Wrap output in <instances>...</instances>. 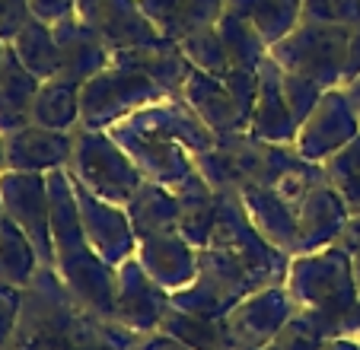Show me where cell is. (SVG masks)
Listing matches in <instances>:
<instances>
[{
  "label": "cell",
  "instance_id": "cell-1",
  "mask_svg": "<svg viewBox=\"0 0 360 350\" xmlns=\"http://www.w3.org/2000/svg\"><path fill=\"white\" fill-rule=\"evenodd\" d=\"M105 131L134 160L147 182L166 188L185 182L195 172V156L217 143V134L191 112L182 96H166L153 105L137 108Z\"/></svg>",
  "mask_w": 360,
  "mask_h": 350
},
{
  "label": "cell",
  "instance_id": "cell-2",
  "mask_svg": "<svg viewBox=\"0 0 360 350\" xmlns=\"http://www.w3.org/2000/svg\"><path fill=\"white\" fill-rule=\"evenodd\" d=\"M48 201H51V242L55 271L70 290L77 306L99 318H115L118 268L105 264L89 245L74 197V179L68 169L48 172Z\"/></svg>",
  "mask_w": 360,
  "mask_h": 350
},
{
  "label": "cell",
  "instance_id": "cell-3",
  "mask_svg": "<svg viewBox=\"0 0 360 350\" xmlns=\"http://www.w3.org/2000/svg\"><path fill=\"white\" fill-rule=\"evenodd\" d=\"M297 312H303L326 337H335L345 316L360 299L354 280V258L341 245L293 255L284 280Z\"/></svg>",
  "mask_w": 360,
  "mask_h": 350
},
{
  "label": "cell",
  "instance_id": "cell-4",
  "mask_svg": "<svg viewBox=\"0 0 360 350\" xmlns=\"http://www.w3.org/2000/svg\"><path fill=\"white\" fill-rule=\"evenodd\" d=\"M303 156L297 147L287 143H268L252 137L249 131L217 134V143L195 156V169L214 191L220 188H268L278 185Z\"/></svg>",
  "mask_w": 360,
  "mask_h": 350
},
{
  "label": "cell",
  "instance_id": "cell-5",
  "mask_svg": "<svg viewBox=\"0 0 360 350\" xmlns=\"http://www.w3.org/2000/svg\"><path fill=\"white\" fill-rule=\"evenodd\" d=\"M68 172L74 175L80 185H86L93 195H99L109 204H124L137 195L147 179L141 175V169L134 166L128 153L118 147V141L109 131L96 128H74V150H70Z\"/></svg>",
  "mask_w": 360,
  "mask_h": 350
},
{
  "label": "cell",
  "instance_id": "cell-6",
  "mask_svg": "<svg viewBox=\"0 0 360 350\" xmlns=\"http://www.w3.org/2000/svg\"><path fill=\"white\" fill-rule=\"evenodd\" d=\"M347 41H351L347 26H322V22L300 20L284 39L268 48V54L287 74L303 77L319 89H335L345 83Z\"/></svg>",
  "mask_w": 360,
  "mask_h": 350
},
{
  "label": "cell",
  "instance_id": "cell-7",
  "mask_svg": "<svg viewBox=\"0 0 360 350\" xmlns=\"http://www.w3.org/2000/svg\"><path fill=\"white\" fill-rule=\"evenodd\" d=\"M255 290H262L259 277L236 255L207 245V249H198V277L188 287L172 293V306L201 318H224Z\"/></svg>",
  "mask_w": 360,
  "mask_h": 350
},
{
  "label": "cell",
  "instance_id": "cell-8",
  "mask_svg": "<svg viewBox=\"0 0 360 350\" xmlns=\"http://www.w3.org/2000/svg\"><path fill=\"white\" fill-rule=\"evenodd\" d=\"M255 96H259V74L239 67H233L226 77H211L195 67L182 86V99L214 134L249 131Z\"/></svg>",
  "mask_w": 360,
  "mask_h": 350
},
{
  "label": "cell",
  "instance_id": "cell-9",
  "mask_svg": "<svg viewBox=\"0 0 360 350\" xmlns=\"http://www.w3.org/2000/svg\"><path fill=\"white\" fill-rule=\"evenodd\" d=\"M211 245L236 255L252 274L259 277L262 287H278V283L287 280L290 255L274 249L259 229H255V223L245 214L243 195H239L236 188L217 191V223H214Z\"/></svg>",
  "mask_w": 360,
  "mask_h": 350
},
{
  "label": "cell",
  "instance_id": "cell-10",
  "mask_svg": "<svg viewBox=\"0 0 360 350\" xmlns=\"http://www.w3.org/2000/svg\"><path fill=\"white\" fill-rule=\"evenodd\" d=\"M160 99H166V93L150 77L112 61L109 67H102L96 77L80 83V124L105 131L122 122L124 115L153 105Z\"/></svg>",
  "mask_w": 360,
  "mask_h": 350
},
{
  "label": "cell",
  "instance_id": "cell-11",
  "mask_svg": "<svg viewBox=\"0 0 360 350\" xmlns=\"http://www.w3.org/2000/svg\"><path fill=\"white\" fill-rule=\"evenodd\" d=\"M0 207L29 236L41 258V268H55L51 242V201H48V175L39 172H0Z\"/></svg>",
  "mask_w": 360,
  "mask_h": 350
},
{
  "label": "cell",
  "instance_id": "cell-12",
  "mask_svg": "<svg viewBox=\"0 0 360 350\" xmlns=\"http://www.w3.org/2000/svg\"><path fill=\"white\" fill-rule=\"evenodd\" d=\"M360 134V118L354 112L351 99L345 96V89L335 86L326 89L319 99V105L313 108V115L300 124V134L293 141L297 153L309 162H322L332 153H338L345 143H351Z\"/></svg>",
  "mask_w": 360,
  "mask_h": 350
},
{
  "label": "cell",
  "instance_id": "cell-13",
  "mask_svg": "<svg viewBox=\"0 0 360 350\" xmlns=\"http://www.w3.org/2000/svg\"><path fill=\"white\" fill-rule=\"evenodd\" d=\"M74 179V175H70ZM74 197H77V210H80V223L86 233L89 245L99 252V258L112 268L124 264L128 258H134L137 252V233L128 220V210L118 204L102 201L99 195L80 185L74 179Z\"/></svg>",
  "mask_w": 360,
  "mask_h": 350
},
{
  "label": "cell",
  "instance_id": "cell-14",
  "mask_svg": "<svg viewBox=\"0 0 360 350\" xmlns=\"http://www.w3.org/2000/svg\"><path fill=\"white\" fill-rule=\"evenodd\" d=\"M293 312H297V306H293L284 283H278V287H262L226 312L224 328L236 350L239 347H265V344L290 322Z\"/></svg>",
  "mask_w": 360,
  "mask_h": 350
},
{
  "label": "cell",
  "instance_id": "cell-15",
  "mask_svg": "<svg viewBox=\"0 0 360 350\" xmlns=\"http://www.w3.org/2000/svg\"><path fill=\"white\" fill-rule=\"evenodd\" d=\"M74 13L112 48V54L166 39L143 16L137 0H74Z\"/></svg>",
  "mask_w": 360,
  "mask_h": 350
},
{
  "label": "cell",
  "instance_id": "cell-16",
  "mask_svg": "<svg viewBox=\"0 0 360 350\" xmlns=\"http://www.w3.org/2000/svg\"><path fill=\"white\" fill-rule=\"evenodd\" d=\"M172 309V293L163 290L147 271L141 268L137 258H128L118 264V303H115V318L131 328L134 335H150L160 331L163 318Z\"/></svg>",
  "mask_w": 360,
  "mask_h": 350
},
{
  "label": "cell",
  "instance_id": "cell-17",
  "mask_svg": "<svg viewBox=\"0 0 360 350\" xmlns=\"http://www.w3.org/2000/svg\"><path fill=\"white\" fill-rule=\"evenodd\" d=\"M4 137V160L13 172L48 175L55 169H68L74 150V131H51L41 124H26Z\"/></svg>",
  "mask_w": 360,
  "mask_h": 350
},
{
  "label": "cell",
  "instance_id": "cell-18",
  "mask_svg": "<svg viewBox=\"0 0 360 350\" xmlns=\"http://www.w3.org/2000/svg\"><path fill=\"white\" fill-rule=\"evenodd\" d=\"M51 32L58 41V77L70 83H86L102 67L112 64V48L86 26L77 13L51 22Z\"/></svg>",
  "mask_w": 360,
  "mask_h": 350
},
{
  "label": "cell",
  "instance_id": "cell-19",
  "mask_svg": "<svg viewBox=\"0 0 360 350\" xmlns=\"http://www.w3.org/2000/svg\"><path fill=\"white\" fill-rule=\"evenodd\" d=\"M134 258L141 261V268L147 271L163 290H169V293L188 287V283L198 277V249L179 233V229L137 239Z\"/></svg>",
  "mask_w": 360,
  "mask_h": 350
},
{
  "label": "cell",
  "instance_id": "cell-20",
  "mask_svg": "<svg viewBox=\"0 0 360 350\" xmlns=\"http://www.w3.org/2000/svg\"><path fill=\"white\" fill-rule=\"evenodd\" d=\"M255 74H259V96H255V108H252L249 134L268 143H287V147H293V141L300 134V124L293 118L290 105H287V96H284V83H281L284 70L268 54Z\"/></svg>",
  "mask_w": 360,
  "mask_h": 350
},
{
  "label": "cell",
  "instance_id": "cell-21",
  "mask_svg": "<svg viewBox=\"0 0 360 350\" xmlns=\"http://www.w3.org/2000/svg\"><path fill=\"white\" fill-rule=\"evenodd\" d=\"M243 204L249 220L255 223L262 236L274 245V249L287 252V255H300V223L293 204L281 195L278 188H243Z\"/></svg>",
  "mask_w": 360,
  "mask_h": 350
},
{
  "label": "cell",
  "instance_id": "cell-22",
  "mask_svg": "<svg viewBox=\"0 0 360 350\" xmlns=\"http://www.w3.org/2000/svg\"><path fill=\"white\" fill-rule=\"evenodd\" d=\"M112 61L141 70V74L150 77L166 96H182L185 80H188V74L195 70V64L185 58L179 41H172V39H160V41H153V45H141V48H124V51L112 54Z\"/></svg>",
  "mask_w": 360,
  "mask_h": 350
},
{
  "label": "cell",
  "instance_id": "cell-23",
  "mask_svg": "<svg viewBox=\"0 0 360 350\" xmlns=\"http://www.w3.org/2000/svg\"><path fill=\"white\" fill-rule=\"evenodd\" d=\"M137 4L166 39L179 41L198 29L214 26L224 13L226 0H137Z\"/></svg>",
  "mask_w": 360,
  "mask_h": 350
},
{
  "label": "cell",
  "instance_id": "cell-24",
  "mask_svg": "<svg viewBox=\"0 0 360 350\" xmlns=\"http://www.w3.org/2000/svg\"><path fill=\"white\" fill-rule=\"evenodd\" d=\"M172 191L179 201V233L195 249H207L214 236V223H217V191L204 182L198 169Z\"/></svg>",
  "mask_w": 360,
  "mask_h": 350
},
{
  "label": "cell",
  "instance_id": "cell-25",
  "mask_svg": "<svg viewBox=\"0 0 360 350\" xmlns=\"http://www.w3.org/2000/svg\"><path fill=\"white\" fill-rule=\"evenodd\" d=\"M39 86L41 80L22 67L20 58L10 48L7 61L0 67V134H10L16 128L32 124V105L35 96H39Z\"/></svg>",
  "mask_w": 360,
  "mask_h": 350
},
{
  "label": "cell",
  "instance_id": "cell-26",
  "mask_svg": "<svg viewBox=\"0 0 360 350\" xmlns=\"http://www.w3.org/2000/svg\"><path fill=\"white\" fill-rule=\"evenodd\" d=\"M124 210H128V220L134 226L137 239L179 229V201L176 191L166 188V185L143 182L137 188V195L124 204Z\"/></svg>",
  "mask_w": 360,
  "mask_h": 350
},
{
  "label": "cell",
  "instance_id": "cell-27",
  "mask_svg": "<svg viewBox=\"0 0 360 350\" xmlns=\"http://www.w3.org/2000/svg\"><path fill=\"white\" fill-rule=\"evenodd\" d=\"M32 124L51 131H74L80 128V86L61 77L41 80L39 96L32 105Z\"/></svg>",
  "mask_w": 360,
  "mask_h": 350
},
{
  "label": "cell",
  "instance_id": "cell-28",
  "mask_svg": "<svg viewBox=\"0 0 360 350\" xmlns=\"http://www.w3.org/2000/svg\"><path fill=\"white\" fill-rule=\"evenodd\" d=\"M41 258L29 236L10 220L7 214L0 216V280L13 283V287L26 290L32 277L39 274Z\"/></svg>",
  "mask_w": 360,
  "mask_h": 350
},
{
  "label": "cell",
  "instance_id": "cell-29",
  "mask_svg": "<svg viewBox=\"0 0 360 350\" xmlns=\"http://www.w3.org/2000/svg\"><path fill=\"white\" fill-rule=\"evenodd\" d=\"M224 10L252 22L262 39L268 41V48L300 22V0H226Z\"/></svg>",
  "mask_w": 360,
  "mask_h": 350
},
{
  "label": "cell",
  "instance_id": "cell-30",
  "mask_svg": "<svg viewBox=\"0 0 360 350\" xmlns=\"http://www.w3.org/2000/svg\"><path fill=\"white\" fill-rule=\"evenodd\" d=\"M10 48H13V54L20 58L22 67H26L29 74H35L39 80L58 77V41H55V32H51V22L32 16V20L10 39Z\"/></svg>",
  "mask_w": 360,
  "mask_h": 350
},
{
  "label": "cell",
  "instance_id": "cell-31",
  "mask_svg": "<svg viewBox=\"0 0 360 350\" xmlns=\"http://www.w3.org/2000/svg\"><path fill=\"white\" fill-rule=\"evenodd\" d=\"M160 331L172 335L176 341H182L191 350H236L224 328V318H201V316H191V312L179 309V306L169 309V316L163 318Z\"/></svg>",
  "mask_w": 360,
  "mask_h": 350
},
{
  "label": "cell",
  "instance_id": "cell-32",
  "mask_svg": "<svg viewBox=\"0 0 360 350\" xmlns=\"http://www.w3.org/2000/svg\"><path fill=\"white\" fill-rule=\"evenodd\" d=\"M214 29H217L220 39H224V48H226V54H230L233 67H239V70L262 67V61L268 58V41L262 39L259 29L252 26V22H245L243 16L230 13V10H224L220 20L214 22Z\"/></svg>",
  "mask_w": 360,
  "mask_h": 350
},
{
  "label": "cell",
  "instance_id": "cell-33",
  "mask_svg": "<svg viewBox=\"0 0 360 350\" xmlns=\"http://www.w3.org/2000/svg\"><path fill=\"white\" fill-rule=\"evenodd\" d=\"M322 172L332 182V188L341 195L351 214H360V134L351 143L322 160Z\"/></svg>",
  "mask_w": 360,
  "mask_h": 350
},
{
  "label": "cell",
  "instance_id": "cell-34",
  "mask_svg": "<svg viewBox=\"0 0 360 350\" xmlns=\"http://www.w3.org/2000/svg\"><path fill=\"white\" fill-rule=\"evenodd\" d=\"M179 48H182L185 58H188L198 70H204V74L226 77L233 70V61H230V54H226V48H224V39H220V32L214 26L198 29V32L179 39Z\"/></svg>",
  "mask_w": 360,
  "mask_h": 350
},
{
  "label": "cell",
  "instance_id": "cell-35",
  "mask_svg": "<svg viewBox=\"0 0 360 350\" xmlns=\"http://www.w3.org/2000/svg\"><path fill=\"white\" fill-rule=\"evenodd\" d=\"M300 20L354 29L360 22V0H300Z\"/></svg>",
  "mask_w": 360,
  "mask_h": 350
},
{
  "label": "cell",
  "instance_id": "cell-36",
  "mask_svg": "<svg viewBox=\"0 0 360 350\" xmlns=\"http://www.w3.org/2000/svg\"><path fill=\"white\" fill-rule=\"evenodd\" d=\"M326 335L316 328L303 312H293V318L265 344L262 350H322Z\"/></svg>",
  "mask_w": 360,
  "mask_h": 350
},
{
  "label": "cell",
  "instance_id": "cell-37",
  "mask_svg": "<svg viewBox=\"0 0 360 350\" xmlns=\"http://www.w3.org/2000/svg\"><path fill=\"white\" fill-rule=\"evenodd\" d=\"M281 83H284V96H287V105H290L293 118H297V124H303L306 118L313 115V108L319 105L326 89H319L316 83L303 80V77H297V74H287V70H284V77H281Z\"/></svg>",
  "mask_w": 360,
  "mask_h": 350
},
{
  "label": "cell",
  "instance_id": "cell-38",
  "mask_svg": "<svg viewBox=\"0 0 360 350\" xmlns=\"http://www.w3.org/2000/svg\"><path fill=\"white\" fill-rule=\"evenodd\" d=\"M20 312H22V290L13 283L0 280V350L10 344L16 325H20Z\"/></svg>",
  "mask_w": 360,
  "mask_h": 350
},
{
  "label": "cell",
  "instance_id": "cell-39",
  "mask_svg": "<svg viewBox=\"0 0 360 350\" xmlns=\"http://www.w3.org/2000/svg\"><path fill=\"white\" fill-rule=\"evenodd\" d=\"M32 20L29 0H0V39L10 41L26 22Z\"/></svg>",
  "mask_w": 360,
  "mask_h": 350
},
{
  "label": "cell",
  "instance_id": "cell-40",
  "mask_svg": "<svg viewBox=\"0 0 360 350\" xmlns=\"http://www.w3.org/2000/svg\"><path fill=\"white\" fill-rule=\"evenodd\" d=\"M29 10L45 22H58L74 13V0H29Z\"/></svg>",
  "mask_w": 360,
  "mask_h": 350
},
{
  "label": "cell",
  "instance_id": "cell-41",
  "mask_svg": "<svg viewBox=\"0 0 360 350\" xmlns=\"http://www.w3.org/2000/svg\"><path fill=\"white\" fill-rule=\"evenodd\" d=\"M131 350H191V347H185L182 341H176L166 331H150V335H137Z\"/></svg>",
  "mask_w": 360,
  "mask_h": 350
},
{
  "label": "cell",
  "instance_id": "cell-42",
  "mask_svg": "<svg viewBox=\"0 0 360 350\" xmlns=\"http://www.w3.org/2000/svg\"><path fill=\"white\" fill-rule=\"evenodd\" d=\"M335 245H341L347 255H357L360 252V214L347 216V223H345V229H341V236Z\"/></svg>",
  "mask_w": 360,
  "mask_h": 350
},
{
  "label": "cell",
  "instance_id": "cell-43",
  "mask_svg": "<svg viewBox=\"0 0 360 350\" xmlns=\"http://www.w3.org/2000/svg\"><path fill=\"white\" fill-rule=\"evenodd\" d=\"M360 77V22L351 29V41H347V64H345V83Z\"/></svg>",
  "mask_w": 360,
  "mask_h": 350
},
{
  "label": "cell",
  "instance_id": "cell-44",
  "mask_svg": "<svg viewBox=\"0 0 360 350\" xmlns=\"http://www.w3.org/2000/svg\"><path fill=\"white\" fill-rule=\"evenodd\" d=\"M322 350H360V341L357 337H326V344H322Z\"/></svg>",
  "mask_w": 360,
  "mask_h": 350
},
{
  "label": "cell",
  "instance_id": "cell-45",
  "mask_svg": "<svg viewBox=\"0 0 360 350\" xmlns=\"http://www.w3.org/2000/svg\"><path fill=\"white\" fill-rule=\"evenodd\" d=\"M341 89H345V96H347V99H351L354 112H357V118H360V77H354V80L341 83Z\"/></svg>",
  "mask_w": 360,
  "mask_h": 350
},
{
  "label": "cell",
  "instance_id": "cell-46",
  "mask_svg": "<svg viewBox=\"0 0 360 350\" xmlns=\"http://www.w3.org/2000/svg\"><path fill=\"white\" fill-rule=\"evenodd\" d=\"M351 258H354V280H357V293H360V252Z\"/></svg>",
  "mask_w": 360,
  "mask_h": 350
},
{
  "label": "cell",
  "instance_id": "cell-47",
  "mask_svg": "<svg viewBox=\"0 0 360 350\" xmlns=\"http://www.w3.org/2000/svg\"><path fill=\"white\" fill-rule=\"evenodd\" d=\"M7 169V160H4V137H0V172Z\"/></svg>",
  "mask_w": 360,
  "mask_h": 350
},
{
  "label": "cell",
  "instance_id": "cell-48",
  "mask_svg": "<svg viewBox=\"0 0 360 350\" xmlns=\"http://www.w3.org/2000/svg\"><path fill=\"white\" fill-rule=\"evenodd\" d=\"M0 216H4V207H0Z\"/></svg>",
  "mask_w": 360,
  "mask_h": 350
}]
</instances>
